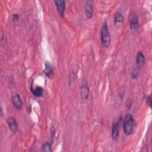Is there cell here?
I'll return each mask as SVG.
<instances>
[{
	"label": "cell",
	"instance_id": "1",
	"mask_svg": "<svg viewBox=\"0 0 152 152\" xmlns=\"http://www.w3.org/2000/svg\"><path fill=\"white\" fill-rule=\"evenodd\" d=\"M100 40L101 44L103 48H108L111 43V36L109 27L106 22H104L100 30Z\"/></svg>",
	"mask_w": 152,
	"mask_h": 152
},
{
	"label": "cell",
	"instance_id": "2",
	"mask_svg": "<svg viewBox=\"0 0 152 152\" xmlns=\"http://www.w3.org/2000/svg\"><path fill=\"white\" fill-rule=\"evenodd\" d=\"M135 125V122L133 116L130 113L127 114L124 118L123 124L124 132L126 135L128 136L132 134Z\"/></svg>",
	"mask_w": 152,
	"mask_h": 152
},
{
	"label": "cell",
	"instance_id": "3",
	"mask_svg": "<svg viewBox=\"0 0 152 152\" xmlns=\"http://www.w3.org/2000/svg\"><path fill=\"white\" fill-rule=\"evenodd\" d=\"M43 72L46 77L52 78L54 75V69L53 65L49 61H45L43 64Z\"/></svg>",
	"mask_w": 152,
	"mask_h": 152
},
{
	"label": "cell",
	"instance_id": "4",
	"mask_svg": "<svg viewBox=\"0 0 152 152\" xmlns=\"http://www.w3.org/2000/svg\"><path fill=\"white\" fill-rule=\"evenodd\" d=\"M90 96V88L87 83H83L80 87V97L83 102H86Z\"/></svg>",
	"mask_w": 152,
	"mask_h": 152
},
{
	"label": "cell",
	"instance_id": "5",
	"mask_svg": "<svg viewBox=\"0 0 152 152\" xmlns=\"http://www.w3.org/2000/svg\"><path fill=\"white\" fill-rule=\"evenodd\" d=\"M84 13L85 15L88 19H90L93 14V1L90 0L86 1L84 4Z\"/></svg>",
	"mask_w": 152,
	"mask_h": 152
},
{
	"label": "cell",
	"instance_id": "6",
	"mask_svg": "<svg viewBox=\"0 0 152 152\" xmlns=\"http://www.w3.org/2000/svg\"><path fill=\"white\" fill-rule=\"evenodd\" d=\"M6 121H7V124L10 131L13 134L16 133L17 131H18V127L17 122L16 119H15V118H14L12 116H10V117L7 118Z\"/></svg>",
	"mask_w": 152,
	"mask_h": 152
},
{
	"label": "cell",
	"instance_id": "7",
	"mask_svg": "<svg viewBox=\"0 0 152 152\" xmlns=\"http://www.w3.org/2000/svg\"><path fill=\"white\" fill-rule=\"evenodd\" d=\"M11 102L14 106L17 109L20 110L23 107V103L20 95L17 93H14L11 96Z\"/></svg>",
	"mask_w": 152,
	"mask_h": 152
},
{
	"label": "cell",
	"instance_id": "8",
	"mask_svg": "<svg viewBox=\"0 0 152 152\" xmlns=\"http://www.w3.org/2000/svg\"><path fill=\"white\" fill-rule=\"evenodd\" d=\"M129 26L131 30L135 32L138 30L139 28V20L138 17L136 14H134L131 15L129 20Z\"/></svg>",
	"mask_w": 152,
	"mask_h": 152
},
{
	"label": "cell",
	"instance_id": "9",
	"mask_svg": "<svg viewBox=\"0 0 152 152\" xmlns=\"http://www.w3.org/2000/svg\"><path fill=\"white\" fill-rule=\"evenodd\" d=\"M113 20H114V25L117 28L121 27L124 23V15L119 11L115 12L113 16Z\"/></svg>",
	"mask_w": 152,
	"mask_h": 152
},
{
	"label": "cell",
	"instance_id": "10",
	"mask_svg": "<svg viewBox=\"0 0 152 152\" xmlns=\"http://www.w3.org/2000/svg\"><path fill=\"white\" fill-rule=\"evenodd\" d=\"M54 3L58 14L61 17H62L64 16L66 7L65 1L64 0H56L54 1Z\"/></svg>",
	"mask_w": 152,
	"mask_h": 152
},
{
	"label": "cell",
	"instance_id": "11",
	"mask_svg": "<svg viewBox=\"0 0 152 152\" xmlns=\"http://www.w3.org/2000/svg\"><path fill=\"white\" fill-rule=\"evenodd\" d=\"M119 121H116L112 125L111 135L113 141H117L119 138Z\"/></svg>",
	"mask_w": 152,
	"mask_h": 152
},
{
	"label": "cell",
	"instance_id": "12",
	"mask_svg": "<svg viewBox=\"0 0 152 152\" xmlns=\"http://www.w3.org/2000/svg\"><path fill=\"white\" fill-rule=\"evenodd\" d=\"M145 63V56L141 51H138L136 56V64L138 68H141Z\"/></svg>",
	"mask_w": 152,
	"mask_h": 152
},
{
	"label": "cell",
	"instance_id": "13",
	"mask_svg": "<svg viewBox=\"0 0 152 152\" xmlns=\"http://www.w3.org/2000/svg\"><path fill=\"white\" fill-rule=\"evenodd\" d=\"M30 91L32 94L37 97H40L43 96V88L40 86H37L34 88L31 87Z\"/></svg>",
	"mask_w": 152,
	"mask_h": 152
},
{
	"label": "cell",
	"instance_id": "14",
	"mask_svg": "<svg viewBox=\"0 0 152 152\" xmlns=\"http://www.w3.org/2000/svg\"><path fill=\"white\" fill-rule=\"evenodd\" d=\"M42 150L45 152L52 151V144L48 141L45 142L42 146Z\"/></svg>",
	"mask_w": 152,
	"mask_h": 152
},
{
	"label": "cell",
	"instance_id": "15",
	"mask_svg": "<svg viewBox=\"0 0 152 152\" xmlns=\"http://www.w3.org/2000/svg\"><path fill=\"white\" fill-rule=\"evenodd\" d=\"M132 104H133V100L131 98H129L126 100V102H125V107L128 109H129L132 106Z\"/></svg>",
	"mask_w": 152,
	"mask_h": 152
},
{
	"label": "cell",
	"instance_id": "16",
	"mask_svg": "<svg viewBox=\"0 0 152 152\" xmlns=\"http://www.w3.org/2000/svg\"><path fill=\"white\" fill-rule=\"evenodd\" d=\"M19 18H20V16L18 13H16V12L14 13L12 15V21H13V23H17L18 21Z\"/></svg>",
	"mask_w": 152,
	"mask_h": 152
},
{
	"label": "cell",
	"instance_id": "17",
	"mask_svg": "<svg viewBox=\"0 0 152 152\" xmlns=\"http://www.w3.org/2000/svg\"><path fill=\"white\" fill-rule=\"evenodd\" d=\"M145 102H146L147 104L149 107H151V95H148L146 97Z\"/></svg>",
	"mask_w": 152,
	"mask_h": 152
},
{
	"label": "cell",
	"instance_id": "18",
	"mask_svg": "<svg viewBox=\"0 0 152 152\" xmlns=\"http://www.w3.org/2000/svg\"><path fill=\"white\" fill-rule=\"evenodd\" d=\"M55 129L53 125H52L51 128H50V135H51V139L52 140V138L54 137L55 135Z\"/></svg>",
	"mask_w": 152,
	"mask_h": 152
},
{
	"label": "cell",
	"instance_id": "19",
	"mask_svg": "<svg viewBox=\"0 0 152 152\" xmlns=\"http://www.w3.org/2000/svg\"><path fill=\"white\" fill-rule=\"evenodd\" d=\"M131 77H132V78H133V79H136V78L138 77V74H137V72L133 71V72H132V74H131Z\"/></svg>",
	"mask_w": 152,
	"mask_h": 152
},
{
	"label": "cell",
	"instance_id": "20",
	"mask_svg": "<svg viewBox=\"0 0 152 152\" xmlns=\"http://www.w3.org/2000/svg\"><path fill=\"white\" fill-rule=\"evenodd\" d=\"M3 115V113H2V109H1V115L2 116Z\"/></svg>",
	"mask_w": 152,
	"mask_h": 152
}]
</instances>
